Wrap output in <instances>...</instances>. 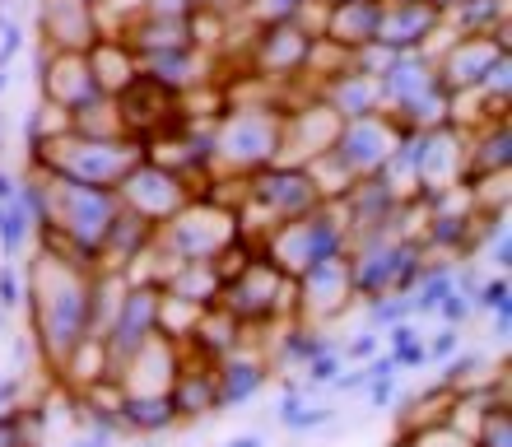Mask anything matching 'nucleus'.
I'll return each instance as SVG.
<instances>
[{
	"label": "nucleus",
	"mask_w": 512,
	"mask_h": 447,
	"mask_svg": "<svg viewBox=\"0 0 512 447\" xmlns=\"http://www.w3.org/2000/svg\"><path fill=\"white\" fill-rule=\"evenodd\" d=\"M229 447H261V438H238V443H229Z\"/></svg>",
	"instance_id": "1"
},
{
	"label": "nucleus",
	"mask_w": 512,
	"mask_h": 447,
	"mask_svg": "<svg viewBox=\"0 0 512 447\" xmlns=\"http://www.w3.org/2000/svg\"><path fill=\"white\" fill-rule=\"evenodd\" d=\"M5 84H10V66H0V94H5Z\"/></svg>",
	"instance_id": "2"
}]
</instances>
